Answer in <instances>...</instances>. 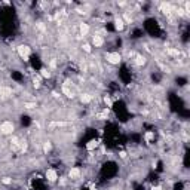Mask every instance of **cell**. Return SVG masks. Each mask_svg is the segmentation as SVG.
<instances>
[{"instance_id":"1","label":"cell","mask_w":190,"mask_h":190,"mask_svg":"<svg viewBox=\"0 0 190 190\" xmlns=\"http://www.w3.org/2000/svg\"><path fill=\"white\" fill-rule=\"evenodd\" d=\"M13 131H15V123L12 122V120H3V122L0 123V134L11 135L13 134Z\"/></svg>"},{"instance_id":"2","label":"cell","mask_w":190,"mask_h":190,"mask_svg":"<svg viewBox=\"0 0 190 190\" xmlns=\"http://www.w3.org/2000/svg\"><path fill=\"white\" fill-rule=\"evenodd\" d=\"M106 61L112 66H119L122 62V55L119 52H107L106 54Z\"/></svg>"},{"instance_id":"6","label":"cell","mask_w":190,"mask_h":190,"mask_svg":"<svg viewBox=\"0 0 190 190\" xmlns=\"http://www.w3.org/2000/svg\"><path fill=\"white\" fill-rule=\"evenodd\" d=\"M103 45H104V37L100 36V34H94L92 36V46L94 48H101Z\"/></svg>"},{"instance_id":"20","label":"cell","mask_w":190,"mask_h":190,"mask_svg":"<svg viewBox=\"0 0 190 190\" xmlns=\"http://www.w3.org/2000/svg\"><path fill=\"white\" fill-rule=\"evenodd\" d=\"M151 190H163V189H162V186H153Z\"/></svg>"},{"instance_id":"7","label":"cell","mask_w":190,"mask_h":190,"mask_svg":"<svg viewBox=\"0 0 190 190\" xmlns=\"http://www.w3.org/2000/svg\"><path fill=\"white\" fill-rule=\"evenodd\" d=\"M91 31V27H89V24H86V23H80L79 24V33H80V36H88Z\"/></svg>"},{"instance_id":"21","label":"cell","mask_w":190,"mask_h":190,"mask_svg":"<svg viewBox=\"0 0 190 190\" xmlns=\"http://www.w3.org/2000/svg\"><path fill=\"white\" fill-rule=\"evenodd\" d=\"M73 190H79V189H73Z\"/></svg>"},{"instance_id":"13","label":"cell","mask_w":190,"mask_h":190,"mask_svg":"<svg viewBox=\"0 0 190 190\" xmlns=\"http://www.w3.org/2000/svg\"><path fill=\"white\" fill-rule=\"evenodd\" d=\"M103 101H104V104H106V108H112L113 107V98L110 95H104V97H103Z\"/></svg>"},{"instance_id":"16","label":"cell","mask_w":190,"mask_h":190,"mask_svg":"<svg viewBox=\"0 0 190 190\" xmlns=\"http://www.w3.org/2000/svg\"><path fill=\"white\" fill-rule=\"evenodd\" d=\"M82 49H83L86 54H91V50H92V46H91L89 43H83V45H82Z\"/></svg>"},{"instance_id":"18","label":"cell","mask_w":190,"mask_h":190,"mask_svg":"<svg viewBox=\"0 0 190 190\" xmlns=\"http://www.w3.org/2000/svg\"><path fill=\"white\" fill-rule=\"evenodd\" d=\"M43 150H45V153H48V151L50 150V143L49 141H45V143H43Z\"/></svg>"},{"instance_id":"8","label":"cell","mask_w":190,"mask_h":190,"mask_svg":"<svg viewBox=\"0 0 190 190\" xmlns=\"http://www.w3.org/2000/svg\"><path fill=\"white\" fill-rule=\"evenodd\" d=\"M145 62H147V60H145L144 55H135L134 64L137 66V67H143V66H145Z\"/></svg>"},{"instance_id":"12","label":"cell","mask_w":190,"mask_h":190,"mask_svg":"<svg viewBox=\"0 0 190 190\" xmlns=\"http://www.w3.org/2000/svg\"><path fill=\"white\" fill-rule=\"evenodd\" d=\"M39 74L42 76V79H49L50 76H52V73H50V68H48V67L40 68V73H39Z\"/></svg>"},{"instance_id":"15","label":"cell","mask_w":190,"mask_h":190,"mask_svg":"<svg viewBox=\"0 0 190 190\" xmlns=\"http://www.w3.org/2000/svg\"><path fill=\"white\" fill-rule=\"evenodd\" d=\"M24 107H25V108H27V110H33V108H36V103H27V101H25V103H24Z\"/></svg>"},{"instance_id":"10","label":"cell","mask_w":190,"mask_h":190,"mask_svg":"<svg viewBox=\"0 0 190 190\" xmlns=\"http://www.w3.org/2000/svg\"><path fill=\"white\" fill-rule=\"evenodd\" d=\"M114 28H116L118 31H122L123 28H125V23H123V19L120 17L114 18Z\"/></svg>"},{"instance_id":"4","label":"cell","mask_w":190,"mask_h":190,"mask_svg":"<svg viewBox=\"0 0 190 190\" xmlns=\"http://www.w3.org/2000/svg\"><path fill=\"white\" fill-rule=\"evenodd\" d=\"M45 177H46V180H48L49 183H55V181H58V172H56V169H54V168L46 169Z\"/></svg>"},{"instance_id":"3","label":"cell","mask_w":190,"mask_h":190,"mask_svg":"<svg viewBox=\"0 0 190 190\" xmlns=\"http://www.w3.org/2000/svg\"><path fill=\"white\" fill-rule=\"evenodd\" d=\"M17 52H18V55L21 56L24 61H27L28 56H30V54H31V48H30L28 45H18L17 46Z\"/></svg>"},{"instance_id":"9","label":"cell","mask_w":190,"mask_h":190,"mask_svg":"<svg viewBox=\"0 0 190 190\" xmlns=\"http://www.w3.org/2000/svg\"><path fill=\"white\" fill-rule=\"evenodd\" d=\"M12 95V89L8 86H0V97L2 98H9Z\"/></svg>"},{"instance_id":"14","label":"cell","mask_w":190,"mask_h":190,"mask_svg":"<svg viewBox=\"0 0 190 190\" xmlns=\"http://www.w3.org/2000/svg\"><path fill=\"white\" fill-rule=\"evenodd\" d=\"M97 147H98V140H91L89 143L86 144V149H88V150H89V151L95 150Z\"/></svg>"},{"instance_id":"19","label":"cell","mask_w":190,"mask_h":190,"mask_svg":"<svg viewBox=\"0 0 190 190\" xmlns=\"http://www.w3.org/2000/svg\"><path fill=\"white\" fill-rule=\"evenodd\" d=\"M119 156L122 157V159H126V156H128V153H126V151H120V153H119Z\"/></svg>"},{"instance_id":"17","label":"cell","mask_w":190,"mask_h":190,"mask_svg":"<svg viewBox=\"0 0 190 190\" xmlns=\"http://www.w3.org/2000/svg\"><path fill=\"white\" fill-rule=\"evenodd\" d=\"M0 181H2L3 184H6V186H8V184H12V178H11V177H3V178L0 180Z\"/></svg>"},{"instance_id":"11","label":"cell","mask_w":190,"mask_h":190,"mask_svg":"<svg viewBox=\"0 0 190 190\" xmlns=\"http://www.w3.org/2000/svg\"><path fill=\"white\" fill-rule=\"evenodd\" d=\"M79 100H80V103H83V104H89L91 101L94 100V97L91 94H80Z\"/></svg>"},{"instance_id":"5","label":"cell","mask_w":190,"mask_h":190,"mask_svg":"<svg viewBox=\"0 0 190 190\" xmlns=\"http://www.w3.org/2000/svg\"><path fill=\"white\" fill-rule=\"evenodd\" d=\"M80 175H82V171H80V168L77 166H73L70 171H68V177L70 180H79L80 178Z\"/></svg>"}]
</instances>
